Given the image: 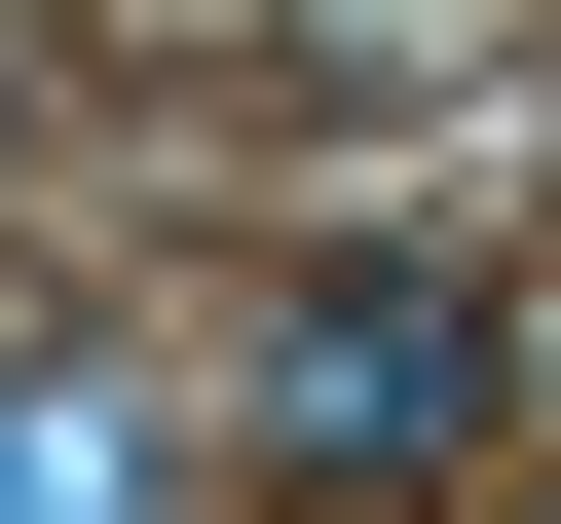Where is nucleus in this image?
<instances>
[{
	"label": "nucleus",
	"instance_id": "nucleus-1",
	"mask_svg": "<svg viewBox=\"0 0 561 524\" xmlns=\"http://www.w3.org/2000/svg\"><path fill=\"white\" fill-rule=\"evenodd\" d=\"M486 412H524L486 262H300V300H262V487H300V524H412Z\"/></svg>",
	"mask_w": 561,
	"mask_h": 524
},
{
	"label": "nucleus",
	"instance_id": "nucleus-2",
	"mask_svg": "<svg viewBox=\"0 0 561 524\" xmlns=\"http://www.w3.org/2000/svg\"><path fill=\"white\" fill-rule=\"evenodd\" d=\"M0 524H187V412L113 338H0Z\"/></svg>",
	"mask_w": 561,
	"mask_h": 524
},
{
	"label": "nucleus",
	"instance_id": "nucleus-3",
	"mask_svg": "<svg viewBox=\"0 0 561 524\" xmlns=\"http://www.w3.org/2000/svg\"><path fill=\"white\" fill-rule=\"evenodd\" d=\"M524 412H561V338H524Z\"/></svg>",
	"mask_w": 561,
	"mask_h": 524
},
{
	"label": "nucleus",
	"instance_id": "nucleus-4",
	"mask_svg": "<svg viewBox=\"0 0 561 524\" xmlns=\"http://www.w3.org/2000/svg\"><path fill=\"white\" fill-rule=\"evenodd\" d=\"M0 113H38V76H0Z\"/></svg>",
	"mask_w": 561,
	"mask_h": 524
}]
</instances>
